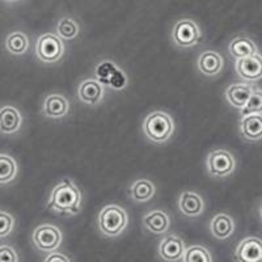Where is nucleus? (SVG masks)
<instances>
[{
  "mask_svg": "<svg viewBox=\"0 0 262 262\" xmlns=\"http://www.w3.org/2000/svg\"><path fill=\"white\" fill-rule=\"evenodd\" d=\"M83 194L78 185L69 179L60 180L51 190L48 207L54 212L66 215H76L81 211Z\"/></svg>",
  "mask_w": 262,
  "mask_h": 262,
  "instance_id": "obj_1",
  "label": "nucleus"
},
{
  "mask_svg": "<svg viewBox=\"0 0 262 262\" xmlns=\"http://www.w3.org/2000/svg\"><path fill=\"white\" fill-rule=\"evenodd\" d=\"M144 135L147 139L155 144H164L174 134V121L169 113L164 111H155L144 118L143 125Z\"/></svg>",
  "mask_w": 262,
  "mask_h": 262,
  "instance_id": "obj_2",
  "label": "nucleus"
},
{
  "mask_svg": "<svg viewBox=\"0 0 262 262\" xmlns=\"http://www.w3.org/2000/svg\"><path fill=\"white\" fill-rule=\"evenodd\" d=\"M128 224V215L118 205H107L97 216L98 231L107 238H116L125 232Z\"/></svg>",
  "mask_w": 262,
  "mask_h": 262,
  "instance_id": "obj_3",
  "label": "nucleus"
},
{
  "mask_svg": "<svg viewBox=\"0 0 262 262\" xmlns=\"http://www.w3.org/2000/svg\"><path fill=\"white\" fill-rule=\"evenodd\" d=\"M206 169L214 179H224L235 172L236 160L232 154L227 149H212L206 158Z\"/></svg>",
  "mask_w": 262,
  "mask_h": 262,
  "instance_id": "obj_4",
  "label": "nucleus"
},
{
  "mask_svg": "<svg viewBox=\"0 0 262 262\" xmlns=\"http://www.w3.org/2000/svg\"><path fill=\"white\" fill-rule=\"evenodd\" d=\"M64 43L58 34L45 33L37 38L36 55L43 63H57L64 55Z\"/></svg>",
  "mask_w": 262,
  "mask_h": 262,
  "instance_id": "obj_5",
  "label": "nucleus"
},
{
  "mask_svg": "<svg viewBox=\"0 0 262 262\" xmlns=\"http://www.w3.org/2000/svg\"><path fill=\"white\" fill-rule=\"evenodd\" d=\"M34 247L43 253H51L60 248L63 242V233L54 224H39L34 228L32 235Z\"/></svg>",
  "mask_w": 262,
  "mask_h": 262,
  "instance_id": "obj_6",
  "label": "nucleus"
},
{
  "mask_svg": "<svg viewBox=\"0 0 262 262\" xmlns=\"http://www.w3.org/2000/svg\"><path fill=\"white\" fill-rule=\"evenodd\" d=\"M202 38V32L195 21L182 18L172 28V41L180 49H190L198 45Z\"/></svg>",
  "mask_w": 262,
  "mask_h": 262,
  "instance_id": "obj_7",
  "label": "nucleus"
},
{
  "mask_svg": "<svg viewBox=\"0 0 262 262\" xmlns=\"http://www.w3.org/2000/svg\"><path fill=\"white\" fill-rule=\"evenodd\" d=\"M185 242L176 233H169L164 236L159 243L158 254L164 262H179L181 261L185 252Z\"/></svg>",
  "mask_w": 262,
  "mask_h": 262,
  "instance_id": "obj_8",
  "label": "nucleus"
},
{
  "mask_svg": "<svg viewBox=\"0 0 262 262\" xmlns=\"http://www.w3.org/2000/svg\"><path fill=\"white\" fill-rule=\"evenodd\" d=\"M235 262H262V242L257 236H248L238 243L233 253Z\"/></svg>",
  "mask_w": 262,
  "mask_h": 262,
  "instance_id": "obj_9",
  "label": "nucleus"
},
{
  "mask_svg": "<svg viewBox=\"0 0 262 262\" xmlns=\"http://www.w3.org/2000/svg\"><path fill=\"white\" fill-rule=\"evenodd\" d=\"M236 72L245 81H258L262 78V58L259 53L236 60Z\"/></svg>",
  "mask_w": 262,
  "mask_h": 262,
  "instance_id": "obj_10",
  "label": "nucleus"
},
{
  "mask_svg": "<svg viewBox=\"0 0 262 262\" xmlns=\"http://www.w3.org/2000/svg\"><path fill=\"white\" fill-rule=\"evenodd\" d=\"M105 90L102 84L95 78H88L80 83L78 88V97L81 102L95 106L104 100Z\"/></svg>",
  "mask_w": 262,
  "mask_h": 262,
  "instance_id": "obj_11",
  "label": "nucleus"
},
{
  "mask_svg": "<svg viewBox=\"0 0 262 262\" xmlns=\"http://www.w3.org/2000/svg\"><path fill=\"white\" fill-rule=\"evenodd\" d=\"M179 210L186 217H198L205 211V201L195 191H182L179 195Z\"/></svg>",
  "mask_w": 262,
  "mask_h": 262,
  "instance_id": "obj_12",
  "label": "nucleus"
},
{
  "mask_svg": "<svg viewBox=\"0 0 262 262\" xmlns=\"http://www.w3.org/2000/svg\"><path fill=\"white\" fill-rule=\"evenodd\" d=\"M69 98L63 95L53 93L43 100L42 113L48 118H63L70 113Z\"/></svg>",
  "mask_w": 262,
  "mask_h": 262,
  "instance_id": "obj_13",
  "label": "nucleus"
},
{
  "mask_svg": "<svg viewBox=\"0 0 262 262\" xmlns=\"http://www.w3.org/2000/svg\"><path fill=\"white\" fill-rule=\"evenodd\" d=\"M23 126V116L17 107L6 105L0 107V133L4 135L16 134Z\"/></svg>",
  "mask_w": 262,
  "mask_h": 262,
  "instance_id": "obj_14",
  "label": "nucleus"
},
{
  "mask_svg": "<svg viewBox=\"0 0 262 262\" xmlns=\"http://www.w3.org/2000/svg\"><path fill=\"white\" fill-rule=\"evenodd\" d=\"M144 228L154 235H164L169 231L170 217L163 210H152L142 219Z\"/></svg>",
  "mask_w": 262,
  "mask_h": 262,
  "instance_id": "obj_15",
  "label": "nucleus"
},
{
  "mask_svg": "<svg viewBox=\"0 0 262 262\" xmlns=\"http://www.w3.org/2000/svg\"><path fill=\"white\" fill-rule=\"evenodd\" d=\"M224 66V59L216 51H203L196 60V67L201 74L206 76H216L222 72Z\"/></svg>",
  "mask_w": 262,
  "mask_h": 262,
  "instance_id": "obj_16",
  "label": "nucleus"
},
{
  "mask_svg": "<svg viewBox=\"0 0 262 262\" xmlns=\"http://www.w3.org/2000/svg\"><path fill=\"white\" fill-rule=\"evenodd\" d=\"M235 232V222L232 216L226 212H219L214 215L210 222V233L216 240H227Z\"/></svg>",
  "mask_w": 262,
  "mask_h": 262,
  "instance_id": "obj_17",
  "label": "nucleus"
},
{
  "mask_svg": "<svg viewBox=\"0 0 262 262\" xmlns=\"http://www.w3.org/2000/svg\"><path fill=\"white\" fill-rule=\"evenodd\" d=\"M240 134L245 140L257 142L262 138V114H249L242 117L240 121Z\"/></svg>",
  "mask_w": 262,
  "mask_h": 262,
  "instance_id": "obj_18",
  "label": "nucleus"
},
{
  "mask_svg": "<svg viewBox=\"0 0 262 262\" xmlns=\"http://www.w3.org/2000/svg\"><path fill=\"white\" fill-rule=\"evenodd\" d=\"M252 92H253V88L249 84H232L227 88L224 96H226L227 102L231 106L240 111L245 105V102L248 101Z\"/></svg>",
  "mask_w": 262,
  "mask_h": 262,
  "instance_id": "obj_19",
  "label": "nucleus"
},
{
  "mask_svg": "<svg viewBox=\"0 0 262 262\" xmlns=\"http://www.w3.org/2000/svg\"><path fill=\"white\" fill-rule=\"evenodd\" d=\"M228 51L231 54V57L236 60L242 59V58L250 57V55L258 53L253 39L245 36L235 37L232 41L229 42Z\"/></svg>",
  "mask_w": 262,
  "mask_h": 262,
  "instance_id": "obj_20",
  "label": "nucleus"
},
{
  "mask_svg": "<svg viewBox=\"0 0 262 262\" xmlns=\"http://www.w3.org/2000/svg\"><path fill=\"white\" fill-rule=\"evenodd\" d=\"M156 193V188L154 182L146 179H140L134 181L130 186V196L133 201L138 203H143L152 200Z\"/></svg>",
  "mask_w": 262,
  "mask_h": 262,
  "instance_id": "obj_21",
  "label": "nucleus"
},
{
  "mask_svg": "<svg viewBox=\"0 0 262 262\" xmlns=\"http://www.w3.org/2000/svg\"><path fill=\"white\" fill-rule=\"evenodd\" d=\"M18 172L17 163L12 156L0 154V185L11 184Z\"/></svg>",
  "mask_w": 262,
  "mask_h": 262,
  "instance_id": "obj_22",
  "label": "nucleus"
},
{
  "mask_svg": "<svg viewBox=\"0 0 262 262\" xmlns=\"http://www.w3.org/2000/svg\"><path fill=\"white\" fill-rule=\"evenodd\" d=\"M6 48L13 55H23L29 49V38L25 33L13 32L7 36Z\"/></svg>",
  "mask_w": 262,
  "mask_h": 262,
  "instance_id": "obj_23",
  "label": "nucleus"
},
{
  "mask_svg": "<svg viewBox=\"0 0 262 262\" xmlns=\"http://www.w3.org/2000/svg\"><path fill=\"white\" fill-rule=\"evenodd\" d=\"M181 262H214L212 254L209 249L203 245L194 244L185 248Z\"/></svg>",
  "mask_w": 262,
  "mask_h": 262,
  "instance_id": "obj_24",
  "label": "nucleus"
},
{
  "mask_svg": "<svg viewBox=\"0 0 262 262\" xmlns=\"http://www.w3.org/2000/svg\"><path fill=\"white\" fill-rule=\"evenodd\" d=\"M80 28L79 24L71 17H62L57 24L58 36L62 39H74L78 37Z\"/></svg>",
  "mask_w": 262,
  "mask_h": 262,
  "instance_id": "obj_25",
  "label": "nucleus"
},
{
  "mask_svg": "<svg viewBox=\"0 0 262 262\" xmlns=\"http://www.w3.org/2000/svg\"><path fill=\"white\" fill-rule=\"evenodd\" d=\"M240 113H242V117L249 116V114L262 113V92L258 88L253 90L250 97L248 98V101L240 109Z\"/></svg>",
  "mask_w": 262,
  "mask_h": 262,
  "instance_id": "obj_26",
  "label": "nucleus"
},
{
  "mask_svg": "<svg viewBox=\"0 0 262 262\" xmlns=\"http://www.w3.org/2000/svg\"><path fill=\"white\" fill-rule=\"evenodd\" d=\"M15 228V217L7 211H0V238H4L12 233Z\"/></svg>",
  "mask_w": 262,
  "mask_h": 262,
  "instance_id": "obj_27",
  "label": "nucleus"
},
{
  "mask_svg": "<svg viewBox=\"0 0 262 262\" xmlns=\"http://www.w3.org/2000/svg\"><path fill=\"white\" fill-rule=\"evenodd\" d=\"M0 262H20L16 249L11 245H0Z\"/></svg>",
  "mask_w": 262,
  "mask_h": 262,
  "instance_id": "obj_28",
  "label": "nucleus"
},
{
  "mask_svg": "<svg viewBox=\"0 0 262 262\" xmlns=\"http://www.w3.org/2000/svg\"><path fill=\"white\" fill-rule=\"evenodd\" d=\"M43 262H71V259L66 256L64 253H60V252L55 250V252L48 253V256L45 257Z\"/></svg>",
  "mask_w": 262,
  "mask_h": 262,
  "instance_id": "obj_29",
  "label": "nucleus"
},
{
  "mask_svg": "<svg viewBox=\"0 0 262 262\" xmlns=\"http://www.w3.org/2000/svg\"><path fill=\"white\" fill-rule=\"evenodd\" d=\"M6 2H18V0H6Z\"/></svg>",
  "mask_w": 262,
  "mask_h": 262,
  "instance_id": "obj_30",
  "label": "nucleus"
}]
</instances>
